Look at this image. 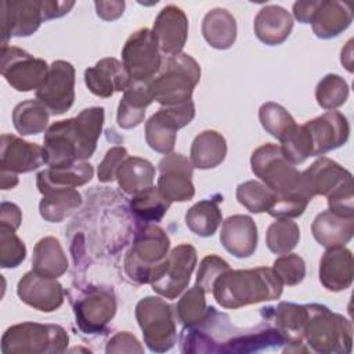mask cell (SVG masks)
Wrapping results in <instances>:
<instances>
[{"mask_svg": "<svg viewBox=\"0 0 354 354\" xmlns=\"http://www.w3.org/2000/svg\"><path fill=\"white\" fill-rule=\"evenodd\" d=\"M104 108L83 109L76 118L53 123L44 134V163L69 166L93 156L104 124Z\"/></svg>", "mask_w": 354, "mask_h": 354, "instance_id": "1", "label": "cell"}, {"mask_svg": "<svg viewBox=\"0 0 354 354\" xmlns=\"http://www.w3.org/2000/svg\"><path fill=\"white\" fill-rule=\"evenodd\" d=\"M283 283L272 268L227 270L213 283L212 293L224 308H239L248 304L279 299Z\"/></svg>", "mask_w": 354, "mask_h": 354, "instance_id": "2", "label": "cell"}, {"mask_svg": "<svg viewBox=\"0 0 354 354\" xmlns=\"http://www.w3.org/2000/svg\"><path fill=\"white\" fill-rule=\"evenodd\" d=\"M303 342L308 350L321 354H347L351 351L353 328L343 315L321 304H307Z\"/></svg>", "mask_w": 354, "mask_h": 354, "instance_id": "3", "label": "cell"}, {"mask_svg": "<svg viewBox=\"0 0 354 354\" xmlns=\"http://www.w3.org/2000/svg\"><path fill=\"white\" fill-rule=\"evenodd\" d=\"M201 79L199 64L188 54L166 57L156 76L149 80L153 101L171 106L191 101L195 86Z\"/></svg>", "mask_w": 354, "mask_h": 354, "instance_id": "4", "label": "cell"}, {"mask_svg": "<svg viewBox=\"0 0 354 354\" xmlns=\"http://www.w3.org/2000/svg\"><path fill=\"white\" fill-rule=\"evenodd\" d=\"M66 330L54 324L22 322L1 336L3 354H59L68 348Z\"/></svg>", "mask_w": 354, "mask_h": 354, "instance_id": "5", "label": "cell"}, {"mask_svg": "<svg viewBox=\"0 0 354 354\" xmlns=\"http://www.w3.org/2000/svg\"><path fill=\"white\" fill-rule=\"evenodd\" d=\"M170 239L165 230L155 224L138 228L126 253L124 271L137 283H149L153 270L169 254Z\"/></svg>", "mask_w": 354, "mask_h": 354, "instance_id": "6", "label": "cell"}, {"mask_svg": "<svg viewBox=\"0 0 354 354\" xmlns=\"http://www.w3.org/2000/svg\"><path fill=\"white\" fill-rule=\"evenodd\" d=\"M250 165L254 176L271 188L275 192V196L299 191L307 194L301 185V171H299L295 165L286 159L279 145L267 142L259 147L252 153Z\"/></svg>", "mask_w": 354, "mask_h": 354, "instance_id": "7", "label": "cell"}, {"mask_svg": "<svg viewBox=\"0 0 354 354\" xmlns=\"http://www.w3.org/2000/svg\"><path fill=\"white\" fill-rule=\"evenodd\" d=\"M136 318L142 330L144 342L153 353L169 351L176 340V314L160 297L147 296L136 306Z\"/></svg>", "mask_w": 354, "mask_h": 354, "instance_id": "8", "label": "cell"}, {"mask_svg": "<svg viewBox=\"0 0 354 354\" xmlns=\"http://www.w3.org/2000/svg\"><path fill=\"white\" fill-rule=\"evenodd\" d=\"M195 264V248L188 243H181L171 249L166 259L153 270L149 283L159 296L176 299L188 286Z\"/></svg>", "mask_w": 354, "mask_h": 354, "instance_id": "9", "label": "cell"}, {"mask_svg": "<svg viewBox=\"0 0 354 354\" xmlns=\"http://www.w3.org/2000/svg\"><path fill=\"white\" fill-rule=\"evenodd\" d=\"M122 61L134 82H149L156 76L163 59L151 29L142 28L129 36L122 50Z\"/></svg>", "mask_w": 354, "mask_h": 354, "instance_id": "10", "label": "cell"}, {"mask_svg": "<svg viewBox=\"0 0 354 354\" xmlns=\"http://www.w3.org/2000/svg\"><path fill=\"white\" fill-rule=\"evenodd\" d=\"M195 116V105L184 104L162 106L145 123L147 144L159 153H170L176 144L177 130L187 126Z\"/></svg>", "mask_w": 354, "mask_h": 354, "instance_id": "11", "label": "cell"}, {"mask_svg": "<svg viewBox=\"0 0 354 354\" xmlns=\"http://www.w3.org/2000/svg\"><path fill=\"white\" fill-rule=\"evenodd\" d=\"M48 71L50 66L44 59L35 58L22 48L12 46L1 48V75L17 91H37Z\"/></svg>", "mask_w": 354, "mask_h": 354, "instance_id": "12", "label": "cell"}, {"mask_svg": "<svg viewBox=\"0 0 354 354\" xmlns=\"http://www.w3.org/2000/svg\"><path fill=\"white\" fill-rule=\"evenodd\" d=\"M36 98L53 115H62L75 101V68L68 61H54L48 75L36 91Z\"/></svg>", "mask_w": 354, "mask_h": 354, "instance_id": "13", "label": "cell"}, {"mask_svg": "<svg viewBox=\"0 0 354 354\" xmlns=\"http://www.w3.org/2000/svg\"><path fill=\"white\" fill-rule=\"evenodd\" d=\"M158 189L170 202H187L195 195L192 184L194 166L181 153H167L158 165Z\"/></svg>", "mask_w": 354, "mask_h": 354, "instance_id": "14", "label": "cell"}, {"mask_svg": "<svg viewBox=\"0 0 354 354\" xmlns=\"http://www.w3.org/2000/svg\"><path fill=\"white\" fill-rule=\"evenodd\" d=\"M116 313V299L112 289L93 288L75 304L76 324L88 335L102 333Z\"/></svg>", "mask_w": 354, "mask_h": 354, "instance_id": "15", "label": "cell"}, {"mask_svg": "<svg viewBox=\"0 0 354 354\" xmlns=\"http://www.w3.org/2000/svg\"><path fill=\"white\" fill-rule=\"evenodd\" d=\"M44 21L41 0H4L1 1L3 47L11 36L26 37L35 33Z\"/></svg>", "mask_w": 354, "mask_h": 354, "instance_id": "16", "label": "cell"}, {"mask_svg": "<svg viewBox=\"0 0 354 354\" xmlns=\"http://www.w3.org/2000/svg\"><path fill=\"white\" fill-rule=\"evenodd\" d=\"M304 126L311 141V156L324 155L344 145L350 134L348 122L339 111H328L306 122Z\"/></svg>", "mask_w": 354, "mask_h": 354, "instance_id": "17", "label": "cell"}, {"mask_svg": "<svg viewBox=\"0 0 354 354\" xmlns=\"http://www.w3.org/2000/svg\"><path fill=\"white\" fill-rule=\"evenodd\" d=\"M17 295L25 304L44 313L55 311L64 303L62 285L55 278L43 277L33 270L19 279Z\"/></svg>", "mask_w": 354, "mask_h": 354, "instance_id": "18", "label": "cell"}, {"mask_svg": "<svg viewBox=\"0 0 354 354\" xmlns=\"http://www.w3.org/2000/svg\"><path fill=\"white\" fill-rule=\"evenodd\" d=\"M152 33L160 54L166 57L180 54L188 36L187 15L177 6L163 7L153 22Z\"/></svg>", "mask_w": 354, "mask_h": 354, "instance_id": "19", "label": "cell"}, {"mask_svg": "<svg viewBox=\"0 0 354 354\" xmlns=\"http://www.w3.org/2000/svg\"><path fill=\"white\" fill-rule=\"evenodd\" d=\"M301 185L311 196H329L336 189L353 184V176L335 160L321 156L308 169L300 173Z\"/></svg>", "mask_w": 354, "mask_h": 354, "instance_id": "20", "label": "cell"}, {"mask_svg": "<svg viewBox=\"0 0 354 354\" xmlns=\"http://www.w3.org/2000/svg\"><path fill=\"white\" fill-rule=\"evenodd\" d=\"M44 163L43 147L12 134L1 136L0 167L11 173H29Z\"/></svg>", "mask_w": 354, "mask_h": 354, "instance_id": "21", "label": "cell"}, {"mask_svg": "<svg viewBox=\"0 0 354 354\" xmlns=\"http://www.w3.org/2000/svg\"><path fill=\"white\" fill-rule=\"evenodd\" d=\"M84 82L94 95L108 98L116 91H124L130 86L131 77L120 61L102 58L84 71Z\"/></svg>", "mask_w": 354, "mask_h": 354, "instance_id": "22", "label": "cell"}, {"mask_svg": "<svg viewBox=\"0 0 354 354\" xmlns=\"http://www.w3.org/2000/svg\"><path fill=\"white\" fill-rule=\"evenodd\" d=\"M220 242L232 256L243 259L257 248V227L250 216L234 214L223 221Z\"/></svg>", "mask_w": 354, "mask_h": 354, "instance_id": "23", "label": "cell"}, {"mask_svg": "<svg viewBox=\"0 0 354 354\" xmlns=\"http://www.w3.org/2000/svg\"><path fill=\"white\" fill-rule=\"evenodd\" d=\"M319 281L330 292L350 288L353 282V254L344 246L328 248L319 261Z\"/></svg>", "mask_w": 354, "mask_h": 354, "instance_id": "24", "label": "cell"}, {"mask_svg": "<svg viewBox=\"0 0 354 354\" xmlns=\"http://www.w3.org/2000/svg\"><path fill=\"white\" fill-rule=\"evenodd\" d=\"M311 232L324 248L344 246L354 234V217L340 216L332 210L321 212L313 221Z\"/></svg>", "mask_w": 354, "mask_h": 354, "instance_id": "25", "label": "cell"}, {"mask_svg": "<svg viewBox=\"0 0 354 354\" xmlns=\"http://www.w3.org/2000/svg\"><path fill=\"white\" fill-rule=\"evenodd\" d=\"M254 33L257 39L268 46L283 43L293 28V18L281 6H266L254 18Z\"/></svg>", "mask_w": 354, "mask_h": 354, "instance_id": "26", "label": "cell"}, {"mask_svg": "<svg viewBox=\"0 0 354 354\" xmlns=\"http://www.w3.org/2000/svg\"><path fill=\"white\" fill-rule=\"evenodd\" d=\"M94 169L87 162H77L69 166L48 167L36 176V185L40 194L57 188H76L93 178Z\"/></svg>", "mask_w": 354, "mask_h": 354, "instance_id": "27", "label": "cell"}, {"mask_svg": "<svg viewBox=\"0 0 354 354\" xmlns=\"http://www.w3.org/2000/svg\"><path fill=\"white\" fill-rule=\"evenodd\" d=\"M123 93L118 106V124L122 129H133L144 120L145 109L153 101L149 82L131 80Z\"/></svg>", "mask_w": 354, "mask_h": 354, "instance_id": "28", "label": "cell"}, {"mask_svg": "<svg viewBox=\"0 0 354 354\" xmlns=\"http://www.w3.org/2000/svg\"><path fill=\"white\" fill-rule=\"evenodd\" d=\"M351 21L353 12L348 4L342 1L321 0L311 24L317 37L332 39L347 29Z\"/></svg>", "mask_w": 354, "mask_h": 354, "instance_id": "29", "label": "cell"}, {"mask_svg": "<svg viewBox=\"0 0 354 354\" xmlns=\"http://www.w3.org/2000/svg\"><path fill=\"white\" fill-rule=\"evenodd\" d=\"M274 325L283 336L285 343L292 347L289 351H308L303 347V329L307 319V307L282 301L274 308Z\"/></svg>", "mask_w": 354, "mask_h": 354, "instance_id": "30", "label": "cell"}, {"mask_svg": "<svg viewBox=\"0 0 354 354\" xmlns=\"http://www.w3.org/2000/svg\"><path fill=\"white\" fill-rule=\"evenodd\" d=\"M227 155L225 138L216 130L199 133L191 145L189 160L196 169H213L218 166Z\"/></svg>", "mask_w": 354, "mask_h": 354, "instance_id": "31", "label": "cell"}, {"mask_svg": "<svg viewBox=\"0 0 354 354\" xmlns=\"http://www.w3.org/2000/svg\"><path fill=\"white\" fill-rule=\"evenodd\" d=\"M202 35L212 47L227 50L236 39L235 18L224 8H213L202 21Z\"/></svg>", "mask_w": 354, "mask_h": 354, "instance_id": "32", "label": "cell"}, {"mask_svg": "<svg viewBox=\"0 0 354 354\" xmlns=\"http://www.w3.org/2000/svg\"><path fill=\"white\" fill-rule=\"evenodd\" d=\"M32 266L33 271L43 277H61L68 270V259L59 241L54 236L41 238L33 249Z\"/></svg>", "mask_w": 354, "mask_h": 354, "instance_id": "33", "label": "cell"}, {"mask_svg": "<svg viewBox=\"0 0 354 354\" xmlns=\"http://www.w3.org/2000/svg\"><path fill=\"white\" fill-rule=\"evenodd\" d=\"M40 216L50 223H61L82 205V195L75 188H57L41 194Z\"/></svg>", "mask_w": 354, "mask_h": 354, "instance_id": "34", "label": "cell"}, {"mask_svg": "<svg viewBox=\"0 0 354 354\" xmlns=\"http://www.w3.org/2000/svg\"><path fill=\"white\" fill-rule=\"evenodd\" d=\"M116 178L122 191L129 195H136L152 187L155 178L153 165L142 158L127 156L120 165Z\"/></svg>", "mask_w": 354, "mask_h": 354, "instance_id": "35", "label": "cell"}, {"mask_svg": "<svg viewBox=\"0 0 354 354\" xmlns=\"http://www.w3.org/2000/svg\"><path fill=\"white\" fill-rule=\"evenodd\" d=\"M48 109L39 100L19 102L12 111V123L22 136L43 133L48 123Z\"/></svg>", "mask_w": 354, "mask_h": 354, "instance_id": "36", "label": "cell"}, {"mask_svg": "<svg viewBox=\"0 0 354 354\" xmlns=\"http://www.w3.org/2000/svg\"><path fill=\"white\" fill-rule=\"evenodd\" d=\"M221 223V212L214 201L205 199L195 203L185 213L187 227L199 236H212Z\"/></svg>", "mask_w": 354, "mask_h": 354, "instance_id": "37", "label": "cell"}, {"mask_svg": "<svg viewBox=\"0 0 354 354\" xmlns=\"http://www.w3.org/2000/svg\"><path fill=\"white\" fill-rule=\"evenodd\" d=\"M170 201H167L158 189V187H149L136 195L130 201L131 212L144 223H156L160 221L166 214Z\"/></svg>", "mask_w": 354, "mask_h": 354, "instance_id": "38", "label": "cell"}, {"mask_svg": "<svg viewBox=\"0 0 354 354\" xmlns=\"http://www.w3.org/2000/svg\"><path fill=\"white\" fill-rule=\"evenodd\" d=\"M259 119L264 130L281 142L297 126L292 115L283 106L275 102L263 104L259 109Z\"/></svg>", "mask_w": 354, "mask_h": 354, "instance_id": "39", "label": "cell"}, {"mask_svg": "<svg viewBox=\"0 0 354 354\" xmlns=\"http://www.w3.org/2000/svg\"><path fill=\"white\" fill-rule=\"evenodd\" d=\"M300 239L299 225L289 218H277L267 230L266 243L275 254H288Z\"/></svg>", "mask_w": 354, "mask_h": 354, "instance_id": "40", "label": "cell"}, {"mask_svg": "<svg viewBox=\"0 0 354 354\" xmlns=\"http://www.w3.org/2000/svg\"><path fill=\"white\" fill-rule=\"evenodd\" d=\"M236 199L252 213L268 212L275 202V192L264 183L249 180L238 185Z\"/></svg>", "mask_w": 354, "mask_h": 354, "instance_id": "41", "label": "cell"}, {"mask_svg": "<svg viewBox=\"0 0 354 354\" xmlns=\"http://www.w3.org/2000/svg\"><path fill=\"white\" fill-rule=\"evenodd\" d=\"M207 306L205 299V290L199 288L198 285L188 289L181 299L178 300L176 306V318L184 325V326H194L201 324L206 314H207Z\"/></svg>", "mask_w": 354, "mask_h": 354, "instance_id": "42", "label": "cell"}, {"mask_svg": "<svg viewBox=\"0 0 354 354\" xmlns=\"http://www.w3.org/2000/svg\"><path fill=\"white\" fill-rule=\"evenodd\" d=\"M348 97L347 82L335 73H329L321 79L315 88V98L324 109H335L342 106Z\"/></svg>", "mask_w": 354, "mask_h": 354, "instance_id": "43", "label": "cell"}, {"mask_svg": "<svg viewBox=\"0 0 354 354\" xmlns=\"http://www.w3.org/2000/svg\"><path fill=\"white\" fill-rule=\"evenodd\" d=\"M26 257L25 243L14 230L0 225V266L1 268H15Z\"/></svg>", "mask_w": 354, "mask_h": 354, "instance_id": "44", "label": "cell"}, {"mask_svg": "<svg viewBox=\"0 0 354 354\" xmlns=\"http://www.w3.org/2000/svg\"><path fill=\"white\" fill-rule=\"evenodd\" d=\"M281 149L286 159L293 165L303 163L311 156V141L304 124L296 126L295 130L281 142Z\"/></svg>", "mask_w": 354, "mask_h": 354, "instance_id": "45", "label": "cell"}, {"mask_svg": "<svg viewBox=\"0 0 354 354\" xmlns=\"http://www.w3.org/2000/svg\"><path fill=\"white\" fill-rule=\"evenodd\" d=\"M272 270L277 272L283 285L293 286L300 283L306 277V263L295 253L282 254L274 261Z\"/></svg>", "mask_w": 354, "mask_h": 354, "instance_id": "46", "label": "cell"}, {"mask_svg": "<svg viewBox=\"0 0 354 354\" xmlns=\"http://www.w3.org/2000/svg\"><path fill=\"white\" fill-rule=\"evenodd\" d=\"M227 270H230V264L224 259L216 254H209L203 257L199 264V270L196 274V285L202 288L205 293H209L212 292L216 279Z\"/></svg>", "mask_w": 354, "mask_h": 354, "instance_id": "47", "label": "cell"}, {"mask_svg": "<svg viewBox=\"0 0 354 354\" xmlns=\"http://www.w3.org/2000/svg\"><path fill=\"white\" fill-rule=\"evenodd\" d=\"M127 151L124 147H113L111 148L102 162L98 166V180L101 183H109L116 178V173L120 165L127 158Z\"/></svg>", "mask_w": 354, "mask_h": 354, "instance_id": "48", "label": "cell"}, {"mask_svg": "<svg viewBox=\"0 0 354 354\" xmlns=\"http://www.w3.org/2000/svg\"><path fill=\"white\" fill-rule=\"evenodd\" d=\"M106 353H144L142 346L137 337L129 332H119L113 335L105 348Z\"/></svg>", "mask_w": 354, "mask_h": 354, "instance_id": "49", "label": "cell"}, {"mask_svg": "<svg viewBox=\"0 0 354 354\" xmlns=\"http://www.w3.org/2000/svg\"><path fill=\"white\" fill-rule=\"evenodd\" d=\"M22 220V213L15 203L3 202L0 210V225H6L14 231L19 227Z\"/></svg>", "mask_w": 354, "mask_h": 354, "instance_id": "50", "label": "cell"}, {"mask_svg": "<svg viewBox=\"0 0 354 354\" xmlns=\"http://www.w3.org/2000/svg\"><path fill=\"white\" fill-rule=\"evenodd\" d=\"M97 15L104 21H113L123 14L124 1H95Z\"/></svg>", "mask_w": 354, "mask_h": 354, "instance_id": "51", "label": "cell"}, {"mask_svg": "<svg viewBox=\"0 0 354 354\" xmlns=\"http://www.w3.org/2000/svg\"><path fill=\"white\" fill-rule=\"evenodd\" d=\"M75 6V1H48L41 0V10L44 21L59 18L69 12V10Z\"/></svg>", "mask_w": 354, "mask_h": 354, "instance_id": "52", "label": "cell"}, {"mask_svg": "<svg viewBox=\"0 0 354 354\" xmlns=\"http://www.w3.org/2000/svg\"><path fill=\"white\" fill-rule=\"evenodd\" d=\"M321 4V0L318 1H296L293 4V15L295 18L301 24H310Z\"/></svg>", "mask_w": 354, "mask_h": 354, "instance_id": "53", "label": "cell"}, {"mask_svg": "<svg viewBox=\"0 0 354 354\" xmlns=\"http://www.w3.org/2000/svg\"><path fill=\"white\" fill-rule=\"evenodd\" d=\"M0 184H1L3 189L14 188L18 184V176L15 173L1 170V173H0Z\"/></svg>", "mask_w": 354, "mask_h": 354, "instance_id": "54", "label": "cell"}]
</instances>
